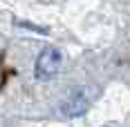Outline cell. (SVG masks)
Instances as JSON below:
<instances>
[{
	"label": "cell",
	"instance_id": "1",
	"mask_svg": "<svg viewBox=\"0 0 130 127\" xmlns=\"http://www.w3.org/2000/svg\"><path fill=\"white\" fill-rule=\"evenodd\" d=\"M58 69H61V54H58V49H54V47L43 49L38 60H36V76L40 80H50V78H54L58 74Z\"/></svg>",
	"mask_w": 130,
	"mask_h": 127
},
{
	"label": "cell",
	"instance_id": "2",
	"mask_svg": "<svg viewBox=\"0 0 130 127\" xmlns=\"http://www.w3.org/2000/svg\"><path fill=\"white\" fill-rule=\"evenodd\" d=\"M85 107H88V100H85V96H83V91H74V94H70L67 96V100L63 103V112L67 116H78L85 112Z\"/></svg>",
	"mask_w": 130,
	"mask_h": 127
}]
</instances>
